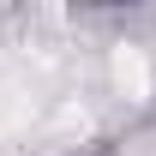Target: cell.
<instances>
[{
  "instance_id": "obj_1",
  "label": "cell",
  "mask_w": 156,
  "mask_h": 156,
  "mask_svg": "<svg viewBox=\"0 0 156 156\" xmlns=\"http://www.w3.org/2000/svg\"><path fill=\"white\" fill-rule=\"evenodd\" d=\"M114 84H120L126 102L150 96V60H144V48H114Z\"/></svg>"
}]
</instances>
